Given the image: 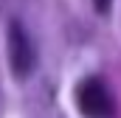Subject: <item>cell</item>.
Returning <instances> with one entry per match:
<instances>
[{"label": "cell", "mask_w": 121, "mask_h": 118, "mask_svg": "<svg viewBox=\"0 0 121 118\" xmlns=\"http://www.w3.org/2000/svg\"><path fill=\"white\" fill-rule=\"evenodd\" d=\"M76 107L85 118H116V101L107 84L96 76H87L76 84Z\"/></svg>", "instance_id": "6da1fadb"}, {"label": "cell", "mask_w": 121, "mask_h": 118, "mask_svg": "<svg viewBox=\"0 0 121 118\" xmlns=\"http://www.w3.org/2000/svg\"><path fill=\"white\" fill-rule=\"evenodd\" d=\"M9 62H11V70L17 79H26L31 70H34V42H31L28 31L23 28L17 20L9 23Z\"/></svg>", "instance_id": "7a4b0ae2"}, {"label": "cell", "mask_w": 121, "mask_h": 118, "mask_svg": "<svg viewBox=\"0 0 121 118\" xmlns=\"http://www.w3.org/2000/svg\"><path fill=\"white\" fill-rule=\"evenodd\" d=\"M93 3H96L99 11H107V6H110V0H93Z\"/></svg>", "instance_id": "3957f363"}]
</instances>
